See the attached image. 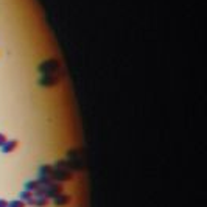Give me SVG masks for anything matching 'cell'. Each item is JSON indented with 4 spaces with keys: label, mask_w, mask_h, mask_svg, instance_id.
I'll return each mask as SVG.
<instances>
[{
    "label": "cell",
    "mask_w": 207,
    "mask_h": 207,
    "mask_svg": "<svg viewBox=\"0 0 207 207\" xmlns=\"http://www.w3.org/2000/svg\"><path fill=\"white\" fill-rule=\"evenodd\" d=\"M53 182H64V181H72L73 173L69 170H61V168H53V171L50 174Z\"/></svg>",
    "instance_id": "6da1fadb"
},
{
    "label": "cell",
    "mask_w": 207,
    "mask_h": 207,
    "mask_svg": "<svg viewBox=\"0 0 207 207\" xmlns=\"http://www.w3.org/2000/svg\"><path fill=\"white\" fill-rule=\"evenodd\" d=\"M58 69H59V64H58L55 59H50V61L42 62L41 67H39L41 73L45 75V76H47V75H53L55 72H58Z\"/></svg>",
    "instance_id": "7a4b0ae2"
},
{
    "label": "cell",
    "mask_w": 207,
    "mask_h": 207,
    "mask_svg": "<svg viewBox=\"0 0 207 207\" xmlns=\"http://www.w3.org/2000/svg\"><path fill=\"white\" fill-rule=\"evenodd\" d=\"M62 190H64L62 184H59V182H51L48 187H45V198L53 199V198H56L58 195H61Z\"/></svg>",
    "instance_id": "3957f363"
},
{
    "label": "cell",
    "mask_w": 207,
    "mask_h": 207,
    "mask_svg": "<svg viewBox=\"0 0 207 207\" xmlns=\"http://www.w3.org/2000/svg\"><path fill=\"white\" fill-rule=\"evenodd\" d=\"M19 199L23 201L27 205H34V195H33V191H28V190H22L19 193Z\"/></svg>",
    "instance_id": "277c9868"
},
{
    "label": "cell",
    "mask_w": 207,
    "mask_h": 207,
    "mask_svg": "<svg viewBox=\"0 0 207 207\" xmlns=\"http://www.w3.org/2000/svg\"><path fill=\"white\" fill-rule=\"evenodd\" d=\"M19 145V142L17 140H6L5 143L0 147V151H2L3 154H8V153H12Z\"/></svg>",
    "instance_id": "5b68a950"
},
{
    "label": "cell",
    "mask_w": 207,
    "mask_h": 207,
    "mask_svg": "<svg viewBox=\"0 0 207 207\" xmlns=\"http://www.w3.org/2000/svg\"><path fill=\"white\" fill-rule=\"evenodd\" d=\"M72 201V196L70 195H66V193H61V195H58L56 198H53V204L56 207H61V205H66Z\"/></svg>",
    "instance_id": "8992f818"
},
{
    "label": "cell",
    "mask_w": 207,
    "mask_h": 207,
    "mask_svg": "<svg viewBox=\"0 0 207 207\" xmlns=\"http://www.w3.org/2000/svg\"><path fill=\"white\" fill-rule=\"evenodd\" d=\"M41 84L42 86H55V84H58V78L55 75H47L41 80Z\"/></svg>",
    "instance_id": "52a82bcc"
},
{
    "label": "cell",
    "mask_w": 207,
    "mask_h": 207,
    "mask_svg": "<svg viewBox=\"0 0 207 207\" xmlns=\"http://www.w3.org/2000/svg\"><path fill=\"white\" fill-rule=\"evenodd\" d=\"M51 171H53V165L50 164H44L39 167V176H50Z\"/></svg>",
    "instance_id": "ba28073f"
},
{
    "label": "cell",
    "mask_w": 207,
    "mask_h": 207,
    "mask_svg": "<svg viewBox=\"0 0 207 207\" xmlns=\"http://www.w3.org/2000/svg\"><path fill=\"white\" fill-rule=\"evenodd\" d=\"M23 190H28V191H34V190H37V188H39V182H37V179L36 181H27V182H25L23 184Z\"/></svg>",
    "instance_id": "9c48e42d"
},
{
    "label": "cell",
    "mask_w": 207,
    "mask_h": 207,
    "mask_svg": "<svg viewBox=\"0 0 207 207\" xmlns=\"http://www.w3.org/2000/svg\"><path fill=\"white\" fill-rule=\"evenodd\" d=\"M37 182H39V187H48L53 181H51L50 176H39L37 178Z\"/></svg>",
    "instance_id": "30bf717a"
},
{
    "label": "cell",
    "mask_w": 207,
    "mask_h": 207,
    "mask_svg": "<svg viewBox=\"0 0 207 207\" xmlns=\"http://www.w3.org/2000/svg\"><path fill=\"white\" fill-rule=\"evenodd\" d=\"M34 205H36V207H47V205H48V198H45V196L36 198V199H34Z\"/></svg>",
    "instance_id": "8fae6325"
},
{
    "label": "cell",
    "mask_w": 207,
    "mask_h": 207,
    "mask_svg": "<svg viewBox=\"0 0 207 207\" xmlns=\"http://www.w3.org/2000/svg\"><path fill=\"white\" fill-rule=\"evenodd\" d=\"M8 207H27V204L20 199H12L8 202Z\"/></svg>",
    "instance_id": "7c38bea8"
},
{
    "label": "cell",
    "mask_w": 207,
    "mask_h": 207,
    "mask_svg": "<svg viewBox=\"0 0 207 207\" xmlns=\"http://www.w3.org/2000/svg\"><path fill=\"white\" fill-rule=\"evenodd\" d=\"M6 140H8V139H6V136H5V134H2V133H0V147H2V145L5 143Z\"/></svg>",
    "instance_id": "4fadbf2b"
},
{
    "label": "cell",
    "mask_w": 207,
    "mask_h": 207,
    "mask_svg": "<svg viewBox=\"0 0 207 207\" xmlns=\"http://www.w3.org/2000/svg\"><path fill=\"white\" fill-rule=\"evenodd\" d=\"M0 207H8V201L3 199V198H0Z\"/></svg>",
    "instance_id": "5bb4252c"
}]
</instances>
